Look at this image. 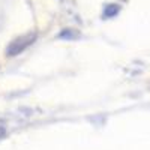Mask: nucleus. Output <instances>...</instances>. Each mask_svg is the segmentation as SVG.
Instances as JSON below:
<instances>
[{"instance_id": "nucleus-1", "label": "nucleus", "mask_w": 150, "mask_h": 150, "mask_svg": "<svg viewBox=\"0 0 150 150\" xmlns=\"http://www.w3.org/2000/svg\"><path fill=\"white\" fill-rule=\"evenodd\" d=\"M38 35L35 32H30V33H26L23 36H18L17 39H14L6 48V56H18L20 53H23L24 50H27L35 41H36Z\"/></svg>"}, {"instance_id": "nucleus-3", "label": "nucleus", "mask_w": 150, "mask_h": 150, "mask_svg": "<svg viewBox=\"0 0 150 150\" xmlns=\"http://www.w3.org/2000/svg\"><path fill=\"white\" fill-rule=\"evenodd\" d=\"M120 8L117 5H107L105 9H104V17L105 18H111V17H116L119 14Z\"/></svg>"}, {"instance_id": "nucleus-2", "label": "nucleus", "mask_w": 150, "mask_h": 150, "mask_svg": "<svg viewBox=\"0 0 150 150\" xmlns=\"http://www.w3.org/2000/svg\"><path fill=\"white\" fill-rule=\"evenodd\" d=\"M59 38L60 39H78L80 33L74 29H65L62 33H59Z\"/></svg>"}, {"instance_id": "nucleus-4", "label": "nucleus", "mask_w": 150, "mask_h": 150, "mask_svg": "<svg viewBox=\"0 0 150 150\" xmlns=\"http://www.w3.org/2000/svg\"><path fill=\"white\" fill-rule=\"evenodd\" d=\"M5 134H6L5 128H3V126H0V138H3V137H5Z\"/></svg>"}]
</instances>
